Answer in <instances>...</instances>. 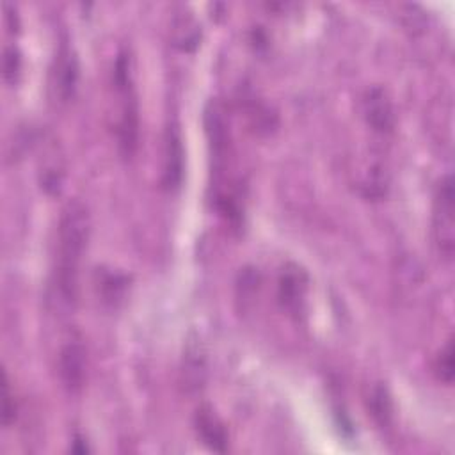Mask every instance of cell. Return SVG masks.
Here are the masks:
<instances>
[{"instance_id":"1","label":"cell","mask_w":455,"mask_h":455,"mask_svg":"<svg viewBox=\"0 0 455 455\" xmlns=\"http://www.w3.org/2000/svg\"><path fill=\"white\" fill-rule=\"evenodd\" d=\"M91 219L80 201H69L59 220L57 259L53 270V291L59 302L73 307L78 293V275L84 252L87 249Z\"/></svg>"},{"instance_id":"2","label":"cell","mask_w":455,"mask_h":455,"mask_svg":"<svg viewBox=\"0 0 455 455\" xmlns=\"http://www.w3.org/2000/svg\"><path fill=\"white\" fill-rule=\"evenodd\" d=\"M114 87L119 98V117H117V144L123 156H132L139 142V103L133 87V76L130 60L119 55L114 66Z\"/></svg>"},{"instance_id":"3","label":"cell","mask_w":455,"mask_h":455,"mask_svg":"<svg viewBox=\"0 0 455 455\" xmlns=\"http://www.w3.org/2000/svg\"><path fill=\"white\" fill-rule=\"evenodd\" d=\"M455 192H453V180L451 176H444L437 187L434 210H432V233L435 247L446 261H451L455 251Z\"/></svg>"},{"instance_id":"4","label":"cell","mask_w":455,"mask_h":455,"mask_svg":"<svg viewBox=\"0 0 455 455\" xmlns=\"http://www.w3.org/2000/svg\"><path fill=\"white\" fill-rule=\"evenodd\" d=\"M78 59L71 46L62 44L55 55L52 75H50V85L55 94V98L60 103L69 101L75 96L76 85H78Z\"/></svg>"},{"instance_id":"5","label":"cell","mask_w":455,"mask_h":455,"mask_svg":"<svg viewBox=\"0 0 455 455\" xmlns=\"http://www.w3.org/2000/svg\"><path fill=\"white\" fill-rule=\"evenodd\" d=\"M59 375L69 393H76L85 379V348L78 339H69L59 354Z\"/></svg>"},{"instance_id":"6","label":"cell","mask_w":455,"mask_h":455,"mask_svg":"<svg viewBox=\"0 0 455 455\" xmlns=\"http://www.w3.org/2000/svg\"><path fill=\"white\" fill-rule=\"evenodd\" d=\"M363 116L371 130L379 133H389L395 128V108L386 91L371 87L363 96Z\"/></svg>"},{"instance_id":"7","label":"cell","mask_w":455,"mask_h":455,"mask_svg":"<svg viewBox=\"0 0 455 455\" xmlns=\"http://www.w3.org/2000/svg\"><path fill=\"white\" fill-rule=\"evenodd\" d=\"M183 140L180 128L176 124H169L165 128L164 137V171L162 183L167 190H174L181 183L183 176Z\"/></svg>"},{"instance_id":"8","label":"cell","mask_w":455,"mask_h":455,"mask_svg":"<svg viewBox=\"0 0 455 455\" xmlns=\"http://www.w3.org/2000/svg\"><path fill=\"white\" fill-rule=\"evenodd\" d=\"M306 293V277L299 267L290 265L279 277V299L286 311L297 315L302 309Z\"/></svg>"},{"instance_id":"9","label":"cell","mask_w":455,"mask_h":455,"mask_svg":"<svg viewBox=\"0 0 455 455\" xmlns=\"http://www.w3.org/2000/svg\"><path fill=\"white\" fill-rule=\"evenodd\" d=\"M171 36H172V44L174 46H178L183 52H190L199 44L201 27L188 11L181 9L172 18Z\"/></svg>"},{"instance_id":"10","label":"cell","mask_w":455,"mask_h":455,"mask_svg":"<svg viewBox=\"0 0 455 455\" xmlns=\"http://www.w3.org/2000/svg\"><path fill=\"white\" fill-rule=\"evenodd\" d=\"M196 427L204 444H208L215 451H224L228 444V434L220 419L210 411L201 409L196 416Z\"/></svg>"},{"instance_id":"11","label":"cell","mask_w":455,"mask_h":455,"mask_svg":"<svg viewBox=\"0 0 455 455\" xmlns=\"http://www.w3.org/2000/svg\"><path fill=\"white\" fill-rule=\"evenodd\" d=\"M204 377V361L196 347L187 348V361L183 364V382L187 389H197Z\"/></svg>"},{"instance_id":"12","label":"cell","mask_w":455,"mask_h":455,"mask_svg":"<svg viewBox=\"0 0 455 455\" xmlns=\"http://www.w3.org/2000/svg\"><path fill=\"white\" fill-rule=\"evenodd\" d=\"M435 370H437V377L444 384H451V380H453V343H451V339H448L444 348H441L437 361H435Z\"/></svg>"},{"instance_id":"13","label":"cell","mask_w":455,"mask_h":455,"mask_svg":"<svg viewBox=\"0 0 455 455\" xmlns=\"http://www.w3.org/2000/svg\"><path fill=\"white\" fill-rule=\"evenodd\" d=\"M21 73V57L14 46H5L4 50V78L7 84L14 85Z\"/></svg>"},{"instance_id":"14","label":"cell","mask_w":455,"mask_h":455,"mask_svg":"<svg viewBox=\"0 0 455 455\" xmlns=\"http://www.w3.org/2000/svg\"><path fill=\"white\" fill-rule=\"evenodd\" d=\"M14 411H16L14 398H12V393H11V387H9L7 373L4 371L2 373V419H4L5 427H9L14 421V414H16Z\"/></svg>"}]
</instances>
